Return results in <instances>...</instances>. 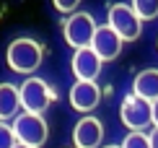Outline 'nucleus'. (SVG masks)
<instances>
[{
  "instance_id": "10",
  "label": "nucleus",
  "mask_w": 158,
  "mask_h": 148,
  "mask_svg": "<svg viewBox=\"0 0 158 148\" xmlns=\"http://www.w3.org/2000/svg\"><path fill=\"white\" fill-rule=\"evenodd\" d=\"M98 99H101V89L96 86V81H78L73 89H70V104L78 112L96 109Z\"/></svg>"
},
{
  "instance_id": "16",
  "label": "nucleus",
  "mask_w": 158,
  "mask_h": 148,
  "mask_svg": "<svg viewBox=\"0 0 158 148\" xmlns=\"http://www.w3.org/2000/svg\"><path fill=\"white\" fill-rule=\"evenodd\" d=\"M52 3H55V8L60 11V13H73L81 0H52Z\"/></svg>"
},
{
  "instance_id": "2",
  "label": "nucleus",
  "mask_w": 158,
  "mask_h": 148,
  "mask_svg": "<svg viewBox=\"0 0 158 148\" xmlns=\"http://www.w3.org/2000/svg\"><path fill=\"white\" fill-rule=\"evenodd\" d=\"M96 29H98V26L94 21V16L85 13V11H78V13H73V16L65 21L62 34H65V42H68L70 47L81 50V47H91Z\"/></svg>"
},
{
  "instance_id": "3",
  "label": "nucleus",
  "mask_w": 158,
  "mask_h": 148,
  "mask_svg": "<svg viewBox=\"0 0 158 148\" xmlns=\"http://www.w3.org/2000/svg\"><path fill=\"white\" fill-rule=\"evenodd\" d=\"M13 133H16L18 143L31 146V148H42L44 140H47V122L42 120V114L23 112V114H18L16 122H13Z\"/></svg>"
},
{
  "instance_id": "13",
  "label": "nucleus",
  "mask_w": 158,
  "mask_h": 148,
  "mask_svg": "<svg viewBox=\"0 0 158 148\" xmlns=\"http://www.w3.org/2000/svg\"><path fill=\"white\" fill-rule=\"evenodd\" d=\"M132 11L143 21H150L158 16V0H132Z\"/></svg>"
},
{
  "instance_id": "9",
  "label": "nucleus",
  "mask_w": 158,
  "mask_h": 148,
  "mask_svg": "<svg viewBox=\"0 0 158 148\" xmlns=\"http://www.w3.org/2000/svg\"><path fill=\"white\" fill-rule=\"evenodd\" d=\"M104 138V127L96 117H83L73 127V143L75 148H98Z\"/></svg>"
},
{
  "instance_id": "1",
  "label": "nucleus",
  "mask_w": 158,
  "mask_h": 148,
  "mask_svg": "<svg viewBox=\"0 0 158 148\" xmlns=\"http://www.w3.org/2000/svg\"><path fill=\"white\" fill-rule=\"evenodd\" d=\"M42 57H44V50L36 39H29V37H21V39H13L8 44V52H5V60H8L10 70L16 73H34L39 65H42Z\"/></svg>"
},
{
  "instance_id": "4",
  "label": "nucleus",
  "mask_w": 158,
  "mask_h": 148,
  "mask_svg": "<svg viewBox=\"0 0 158 148\" xmlns=\"http://www.w3.org/2000/svg\"><path fill=\"white\" fill-rule=\"evenodd\" d=\"M119 117L124 127L130 130H145L153 125V102H145L140 96H124V102L119 107Z\"/></svg>"
},
{
  "instance_id": "17",
  "label": "nucleus",
  "mask_w": 158,
  "mask_h": 148,
  "mask_svg": "<svg viewBox=\"0 0 158 148\" xmlns=\"http://www.w3.org/2000/svg\"><path fill=\"white\" fill-rule=\"evenodd\" d=\"M148 140H150V148H158V127H153L148 133Z\"/></svg>"
},
{
  "instance_id": "5",
  "label": "nucleus",
  "mask_w": 158,
  "mask_h": 148,
  "mask_svg": "<svg viewBox=\"0 0 158 148\" xmlns=\"http://www.w3.org/2000/svg\"><path fill=\"white\" fill-rule=\"evenodd\" d=\"M143 18L124 3H114L109 5V26L119 34L124 42H135L140 37V29H143Z\"/></svg>"
},
{
  "instance_id": "7",
  "label": "nucleus",
  "mask_w": 158,
  "mask_h": 148,
  "mask_svg": "<svg viewBox=\"0 0 158 148\" xmlns=\"http://www.w3.org/2000/svg\"><path fill=\"white\" fill-rule=\"evenodd\" d=\"M122 44H124V39L117 34V31L111 29L109 24H106V26H98V29H96V34H94V42H91V47L96 50V55L101 57L104 63H109V60L119 57Z\"/></svg>"
},
{
  "instance_id": "18",
  "label": "nucleus",
  "mask_w": 158,
  "mask_h": 148,
  "mask_svg": "<svg viewBox=\"0 0 158 148\" xmlns=\"http://www.w3.org/2000/svg\"><path fill=\"white\" fill-rule=\"evenodd\" d=\"M153 125L158 127V99L153 102Z\"/></svg>"
},
{
  "instance_id": "11",
  "label": "nucleus",
  "mask_w": 158,
  "mask_h": 148,
  "mask_svg": "<svg viewBox=\"0 0 158 148\" xmlns=\"http://www.w3.org/2000/svg\"><path fill=\"white\" fill-rule=\"evenodd\" d=\"M132 91H135V96L145 99V102H156L158 99V70L148 68V70L137 73L135 83H132Z\"/></svg>"
},
{
  "instance_id": "14",
  "label": "nucleus",
  "mask_w": 158,
  "mask_h": 148,
  "mask_svg": "<svg viewBox=\"0 0 158 148\" xmlns=\"http://www.w3.org/2000/svg\"><path fill=\"white\" fill-rule=\"evenodd\" d=\"M122 148H150V140H148V135L143 130H132L127 138H124Z\"/></svg>"
},
{
  "instance_id": "20",
  "label": "nucleus",
  "mask_w": 158,
  "mask_h": 148,
  "mask_svg": "<svg viewBox=\"0 0 158 148\" xmlns=\"http://www.w3.org/2000/svg\"><path fill=\"white\" fill-rule=\"evenodd\" d=\"M104 148H122V146H104Z\"/></svg>"
},
{
  "instance_id": "8",
  "label": "nucleus",
  "mask_w": 158,
  "mask_h": 148,
  "mask_svg": "<svg viewBox=\"0 0 158 148\" xmlns=\"http://www.w3.org/2000/svg\"><path fill=\"white\" fill-rule=\"evenodd\" d=\"M101 65H104V60L96 55L94 47H81V50H75L73 73H75L78 81H96L98 73H101Z\"/></svg>"
},
{
  "instance_id": "19",
  "label": "nucleus",
  "mask_w": 158,
  "mask_h": 148,
  "mask_svg": "<svg viewBox=\"0 0 158 148\" xmlns=\"http://www.w3.org/2000/svg\"><path fill=\"white\" fill-rule=\"evenodd\" d=\"M13 148H31V146H23V143H16V146H13Z\"/></svg>"
},
{
  "instance_id": "15",
  "label": "nucleus",
  "mask_w": 158,
  "mask_h": 148,
  "mask_svg": "<svg viewBox=\"0 0 158 148\" xmlns=\"http://www.w3.org/2000/svg\"><path fill=\"white\" fill-rule=\"evenodd\" d=\"M18 140H16V133H13V127H8L0 120V148H13Z\"/></svg>"
},
{
  "instance_id": "6",
  "label": "nucleus",
  "mask_w": 158,
  "mask_h": 148,
  "mask_svg": "<svg viewBox=\"0 0 158 148\" xmlns=\"http://www.w3.org/2000/svg\"><path fill=\"white\" fill-rule=\"evenodd\" d=\"M49 86L44 83L42 78H29L21 83V107L26 112H34V114H42L44 109L49 107Z\"/></svg>"
},
{
  "instance_id": "12",
  "label": "nucleus",
  "mask_w": 158,
  "mask_h": 148,
  "mask_svg": "<svg viewBox=\"0 0 158 148\" xmlns=\"http://www.w3.org/2000/svg\"><path fill=\"white\" fill-rule=\"evenodd\" d=\"M18 107H21V89L13 83H0V120L16 117Z\"/></svg>"
}]
</instances>
